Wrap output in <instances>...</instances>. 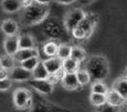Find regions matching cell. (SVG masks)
<instances>
[{"mask_svg":"<svg viewBox=\"0 0 127 112\" xmlns=\"http://www.w3.org/2000/svg\"><path fill=\"white\" fill-rule=\"evenodd\" d=\"M20 20L26 26H33L42 23L49 17L50 8L48 4H41L33 1L30 6L21 9Z\"/></svg>","mask_w":127,"mask_h":112,"instance_id":"cell-1","label":"cell"},{"mask_svg":"<svg viewBox=\"0 0 127 112\" xmlns=\"http://www.w3.org/2000/svg\"><path fill=\"white\" fill-rule=\"evenodd\" d=\"M87 73L90 74L92 80H102L106 79L109 74V64L106 57L103 55H94L90 57L86 62Z\"/></svg>","mask_w":127,"mask_h":112,"instance_id":"cell-2","label":"cell"},{"mask_svg":"<svg viewBox=\"0 0 127 112\" xmlns=\"http://www.w3.org/2000/svg\"><path fill=\"white\" fill-rule=\"evenodd\" d=\"M43 34L48 40L62 41L69 37V32L66 31L63 21H61L57 17H48L43 21Z\"/></svg>","mask_w":127,"mask_h":112,"instance_id":"cell-3","label":"cell"},{"mask_svg":"<svg viewBox=\"0 0 127 112\" xmlns=\"http://www.w3.org/2000/svg\"><path fill=\"white\" fill-rule=\"evenodd\" d=\"M30 112H70V110L57 103L48 101L41 94L32 93V104L30 107Z\"/></svg>","mask_w":127,"mask_h":112,"instance_id":"cell-4","label":"cell"},{"mask_svg":"<svg viewBox=\"0 0 127 112\" xmlns=\"http://www.w3.org/2000/svg\"><path fill=\"white\" fill-rule=\"evenodd\" d=\"M12 101H13L14 108L17 110L30 109L31 104H32V92L28 88H24V87L17 88L13 91Z\"/></svg>","mask_w":127,"mask_h":112,"instance_id":"cell-5","label":"cell"},{"mask_svg":"<svg viewBox=\"0 0 127 112\" xmlns=\"http://www.w3.org/2000/svg\"><path fill=\"white\" fill-rule=\"evenodd\" d=\"M85 11L82 8H73L65 14L64 20H63V24H64L65 29H66L67 32H71L74 28H76L81 21L84 19L85 17Z\"/></svg>","mask_w":127,"mask_h":112,"instance_id":"cell-6","label":"cell"},{"mask_svg":"<svg viewBox=\"0 0 127 112\" xmlns=\"http://www.w3.org/2000/svg\"><path fill=\"white\" fill-rule=\"evenodd\" d=\"M98 16L95 13H89L85 14L84 19L81 21V23L79 24L80 26L84 30L85 32V36H86V40H89L91 37V35L93 34V31H94L95 26L98 23Z\"/></svg>","mask_w":127,"mask_h":112,"instance_id":"cell-7","label":"cell"},{"mask_svg":"<svg viewBox=\"0 0 127 112\" xmlns=\"http://www.w3.org/2000/svg\"><path fill=\"white\" fill-rule=\"evenodd\" d=\"M28 85L33 90H35L38 93L44 94V96H46V94H51L53 92V90H54V86L51 85L46 79L38 80V79L31 78L30 80H28Z\"/></svg>","mask_w":127,"mask_h":112,"instance_id":"cell-8","label":"cell"},{"mask_svg":"<svg viewBox=\"0 0 127 112\" xmlns=\"http://www.w3.org/2000/svg\"><path fill=\"white\" fill-rule=\"evenodd\" d=\"M8 77L13 82H23L32 78V74H31V72L24 69L23 67L16 65L10 72H8Z\"/></svg>","mask_w":127,"mask_h":112,"instance_id":"cell-9","label":"cell"},{"mask_svg":"<svg viewBox=\"0 0 127 112\" xmlns=\"http://www.w3.org/2000/svg\"><path fill=\"white\" fill-rule=\"evenodd\" d=\"M0 29H1L2 33L6 36L9 35H18L19 33V24L17 21H14L13 19H4L0 24Z\"/></svg>","mask_w":127,"mask_h":112,"instance_id":"cell-10","label":"cell"},{"mask_svg":"<svg viewBox=\"0 0 127 112\" xmlns=\"http://www.w3.org/2000/svg\"><path fill=\"white\" fill-rule=\"evenodd\" d=\"M105 97H106V103L111 104V106L122 108V107L126 103V99L124 98L123 96H121V94H119L116 90H114L113 88L107 90Z\"/></svg>","mask_w":127,"mask_h":112,"instance_id":"cell-11","label":"cell"},{"mask_svg":"<svg viewBox=\"0 0 127 112\" xmlns=\"http://www.w3.org/2000/svg\"><path fill=\"white\" fill-rule=\"evenodd\" d=\"M62 87L66 90H77L81 88L79 81L76 79L75 73H64L62 79H61Z\"/></svg>","mask_w":127,"mask_h":112,"instance_id":"cell-12","label":"cell"},{"mask_svg":"<svg viewBox=\"0 0 127 112\" xmlns=\"http://www.w3.org/2000/svg\"><path fill=\"white\" fill-rule=\"evenodd\" d=\"M13 58L16 60V63H20L22 60H26L33 56H39V51L36 47L32 48H19L13 55Z\"/></svg>","mask_w":127,"mask_h":112,"instance_id":"cell-13","label":"cell"},{"mask_svg":"<svg viewBox=\"0 0 127 112\" xmlns=\"http://www.w3.org/2000/svg\"><path fill=\"white\" fill-rule=\"evenodd\" d=\"M43 65L48 70L49 75L55 74L59 70L62 69V59L58 57V56H52V57H48L46 59L42 60Z\"/></svg>","mask_w":127,"mask_h":112,"instance_id":"cell-14","label":"cell"},{"mask_svg":"<svg viewBox=\"0 0 127 112\" xmlns=\"http://www.w3.org/2000/svg\"><path fill=\"white\" fill-rule=\"evenodd\" d=\"M3 50L4 53L8 55H13L19 50L18 44V35H9L6 36L3 41Z\"/></svg>","mask_w":127,"mask_h":112,"instance_id":"cell-15","label":"cell"},{"mask_svg":"<svg viewBox=\"0 0 127 112\" xmlns=\"http://www.w3.org/2000/svg\"><path fill=\"white\" fill-rule=\"evenodd\" d=\"M1 8L7 13H16L22 9L20 0H2Z\"/></svg>","mask_w":127,"mask_h":112,"instance_id":"cell-16","label":"cell"},{"mask_svg":"<svg viewBox=\"0 0 127 112\" xmlns=\"http://www.w3.org/2000/svg\"><path fill=\"white\" fill-rule=\"evenodd\" d=\"M18 44L19 48H32L35 47V40L31 34L22 33L18 35Z\"/></svg>","mask_w":127,"mask_h":112,"instance_id":"cell-17","label":"cell"},{"mask_svg":"<svg viewBox=\"0 0 127 112\" xmlns=\"http://www.w3.org/2000/svg\"><path fill=\"white\" fill-rule=\"evenodd\" d=\"M114 90H116L121 96H123L125 99H127V78L125 75L121 76L119 78H117L113 84L112 87Z\"/></svg>","mask_w":127,"mask_h":112,"instance_id":"cell-18","label":"cell"},{"mask_svg":"<svg viewBox=\"0 0 127 112\" xmlns=\"http://www.w3.org/2000/svg\"><path fill=\"white\" fill-rule=\"evenodd\" d=\"M59 41L57 40H48L42 46V51L44 53L46 57H52V56L57 55L58 46H59Z\"/></svg>","mask_w":127,"mask_h":112,"instance_id":"cell-19","label":"cell"},{"mask_svg":"<svg viewBox=\"0 0 127 112\" xmlns=\"http://www.w3.org/2000/svg\"><path fill=\"white\" fill-rule=\"evenodd\" d=\"M14 66H16V60H14L12 55H8V54L0 55V67L3 70H6L8 73Z\"/></svg>","mask_w":127,"mask_h":112,"instance_id":"cell-20","label":"cell"},{"mask_svg":"<svg viewBox=\"0 0 127 112\" xmlns=\"http://www.w3.org/2000/svg\"><path fill=\"white\" fill-rule=\"evenodd\" d=\"M70 57L72 59H74L75 62H77L79 64L83 63L87 57V54L82 47L80 46H72V50H71V54Z\"/></svg>","mask_w":127,"mask_h":112,"instance_id":"cell-21","label":"cell"},{"mask_svg":"<svg viewBox=\"0 0 127 112\" xmlns=\"http://www.w3.org/2000/svg\"><path fill=\"white\" fill-rule=\"evenodd\" d=\"M75 76H76V79L81 87L90 85L92 81L91 76H90V74L87 73V70L85 69V68H79V69L75 72Z\"/></svg>","mask_w":127,"mask_h":112,"instance_id":"cell-22","label":"cell"},{"mask_svg":"<svg viewBox=\"0 0 127 112\" xmlns=\"http://www.w3.org/2000/svg\"><path fill=\"white\" fill-rule=\"evenodd\" d=\"M32 74V79H38V80H41V79H46L49 76V73L46 70V68L44 67L43 65L42 60L39 62V64L35 66L34 69L31 72Z\"/></svg>","mask_w":127,"mask_h":112,"instance_id":"cell-23","label":"cell"},{"mask_svg":"<svg viewBox=\"0 0 127 112\" xmlns=\"http://www.w3.org/2000/svg\"><path fill=\"white\" fill-rule=\"evenodd\" d=\"M71 50H72V45L69 44L66 42H60L58 46V51H57V55L60 59H65L69 58L71 54Z\"/></svg>","mask_w":127,"mask_h":112,"instance_id":"cell-24","label":"cell"},{"mask_svg":"<svg viewBox=\"0 0 127 112\" xmlns=\"http://www.w3.org/2000/svg\"><path fill=\"white\" fill-rule=\"evenodd\" d=\"M80 68V64L71 57L62 60V69L64 73H75Z\"/></svg>","mask_w":127,"mask_h":112,"instance_id":"cell-25","label":"cell"},{"mask_svg":"<svg viewBox=\"0 0 127 112\" xmlns=\"http://www.w3.org/2000/svg\"><path fill=\"white\" fill-rule=\"evenodd\" d=\"M40 57L39 56H33V57H30L28 58V59L26 60H22V62H20L19 64H20L21 67H23L24 69L29 70V72H32L33 69L35 68V66L39 64V62H40Z\"/></svg>","mask_w":127,"mask_h":112,"instance_id":"cell-26","label":"cell"},{"mask_svg":"<svg viewBox=\"0 0 127 112\" xmlns=\"http://www.w3.org/2000/svg\"><path fill=\"white\" fill-rule=\"evenodd\" d=\"M89 100H90V103H91L92 106L98 108V107H101V106H103V104L106 103V97H105V94L91 92Z\"/></svg>","mask_w":127,"mask_h":112,"instance_id":"cell-27","label":"cell"},{"mask_svg":"<svg viewBox=\"0 0 127 112\" xmlns=\"http://www.w3.org/2000/svg\"><path fill=\"white\" fill-rule=\"evenodd\" d=\"M109 88L107 87V85L103 82L102 80H95L91 86V90L92 92H95V93H101V94H106L107 90Z\"/></svg>","mask_w":127,"mask_h":112,"instance_id":"cell-28","label":"cell"},{"mask_svg":"<svg viewBox=\"0 0 127 112\" xmlns=\"http://www.w3.org/2000/svg\"><path fill=\"white\" fill-rule=\"evenodd\" d=\"M70 34L72 35V37L74 38L75 41H79V42H82V41L86 40V36H85L84 30H83L80 25H77L76 28L73 29V30L70 32Z\"/></svg>","mask_w":127,"mask_h":112,"instance_id":"cell-29","label":"cell"},{"mask_svg":"<svg viewBox=\"0 0 127 112\" xmlns=\"http://www.w3.org/2000/svg\"><path fill=\"white\" fill-rule=\"evenodd\" d=\"M13 86V81L8 76L0 79V91H7Z\"/></svg>","mask_w":127,"mask_h":112,"instance_id":"cell-30","label":"cell"},{"mask_svg":"<svg viewBox=\"0 0 127 112\" xmlns=\"http://www.w3.org/2000/svg\"><path fill=\"white\" fill-rule=\"evenodd\" d=\"M98 108H99L98 112H121V108H119V107H114V106H111V104H107V103L98 107Z\"/></svg>","mask_w":127,"mask_h":112,"instance_id":"cell-31","label":"cell"},{"mask_svg":"<svg viewBox=\"0 0 127 112\" xmlns=\"http://www.w3.org/2000/svg\"><path fill=\"white\" fill-rule=\"evenodd\" d=\"M54 1L58 2V3H60V4H65V6H67V4L74 3V2L77 1V0H54Z\"/></svg>","mask_w":127,"mask_h":112,"instance_id":"cell-32","label":"cell"},{"mask_svg":"<svg viewBox=\"0 0 127 112\" xmlns=\"http://www.w3.org/2000/svg\"><path fill=\"white\" fill-rule=\"evenodd\" d=\"M21 1V8H26V7L30 6L33 2V0H20Z\"/></svg>","mask_w":127,"mask_h":112,"instance_id":"cell-33","label":"cell"},{"mask_svg":"<svg viewBox=\"0 0 127 112\" xmlns=\"http://www.w3.org/2000/svg\"><path fill=\"white\" fill-rule=\"evenodd\" d=\"M33 1H35V2H38V3H41V4H50L51 2H53L54 0H33Z\"/></svg>","mask_w":127,"mask_h":112,"instance_id":"cell-34","label":"cell"},{"mask_svg":"<svg viewBox=\"0 0 127 112\" xmlns=\"http://www.w3.org/2000/svg\"><path fill=\"white\" fill-rule=\"evenodd\" d=\"M8 76V73L6 72V70H3L1 67H0V79L1 78H4V77Z\"/></svg>","mask_w":127,"mask_h":112,"instance_id":"cell-35","label":"cell"},{"mask_svg":"<svg viewBox=\"0 0 127 112\" xmlns=\"http://www.w3.org/2000/svg\"><path fill=\"white\" fill-rule=\"evenodd\" d=\"M80 2H81V4H83V6H86V4H90L92 3V2H94L95 0H79Z\"/></svg>","mask_w":127,"mask_h":112,"instance_id":"cell-36","label":"cell"}]
</instances>
